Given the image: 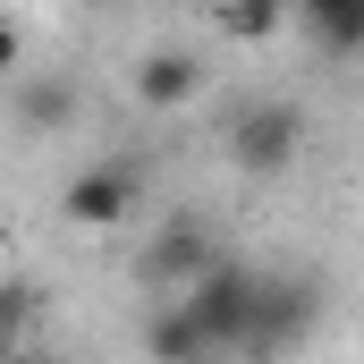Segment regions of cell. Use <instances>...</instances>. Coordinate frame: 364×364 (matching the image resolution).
<instances>
[{
  "instance_id": "cell-1",
  "label": "cell",
  "mask_w": 364,
  "mask_h": 364,
  "mask_svg": "<svg viewBox=\"0 0 364 364\" xmlns=\"http://www.w3.org/2000/svg\"><path fill=\"white\" fill-rule=\"evenodd\" d=\"M229 255H220V237H212V220H195V212H178V220H161L153 237H144V255H136V279L153 288V305H170V296H186L203 272H220Z\"/></svg>"
},
{
  "instance_id": "cell-2",
  "label": "cell",
  "mask_w": 364,
  "mask_h": 364,
  "mask_svg": "<svg viewBox=\"0 0 364 364\" xmlns=\"http://www.w3.org/2000/svg\"><path fill=\"white\" fill-rule=\"evenodd\" d=\"M296 153H305V110H296V102L263 93V102H246V110L229 119V161H237L246 178H288Z\"/></svg>"
},
{
  "instance_id": "cell-3",
  "label": "cell",
  "mask_w": 364,
  "mask_h": 364,
  "mask_svg": "<svg viewBox=\"0 0 364 364\" xmlns=\"http://www.w3.org/2000/svg\"><path fill=\"white\" fill-rule=\"evenodd\" d=\"M136 203H144V170H136V153L85 161L77 178L60 186V220H68V229H127Z\"/></svg>"
},
{
  "instance_id": "cell-4",
  "label": "cell",
  "mask_w": 364,
  "mask_h": 364,
  "mask_svg": "<svg viewBox=\"0 0 364 364\" xmlns=\"http://www.w3.org/2000/svg\"><path fill=\"white\" fill-rule=\"evenodd\" d=\"M255 288H263V272L220 263V272H203V279L178 296L186 314H195V331H203L212 356H237V348H246V331H255Z\"/></svg>"
},
{
  "instance_id": "cell-5",
  "label": "cell",
  "mask_w": 364,
  "mask_h": 364,
  "mask_svg": "<svg viewBox=\"0 0 364 364\" xmlns=\"http://www.w3.org/2000/svg\"><path fill=\"white\" fill-rule=\"evenodd\" d=\"M314 322H322V288H314L305 272H272L263 288H255V331H246V356H263V364L288 356Z\"/></svg>"
},
{
  "instance_id": "cell-6",
  "label": "cell",
  "mask_w": 364,
  "mask_h": 364,
  "mask_svg": "<svg viewBox=\"0 0 364 364\" xmlns=\"http://www.w3.org/2000/svg\"><path fill=\"white\" fill-rule=\"evenodd\" d=\"M203 93V60L195 51H153V60H136V102L144 110H186Z\"/></svg>"
},
{
  "instance_id": "cell-7",
  "label": "cell",
  "mask_w": 364,
  "mask_h": 364,
  "mask_svg": "<svg viewBox=\"0 0 364 364\" xmlns=\"http://www.w3.org/2000/svg\"><path fill=\"white\" fill-rule=\"evenodd\" d=\"M288 9L305 17V34H314L322 60H356L364 51V0H288Z\"/></svg>"
},
{
  "instance_id": "cell-8",
  "label": "cell",
  "mask_w": 364,
  "mask_h": 364,
  "mask_svg": "<svg viewBox=\"0 0 364 364\" xmlns=\"http://www.w3.org/2000/svg\"><path fill=\"white\" fill-rule=\"evenodd\" d=\"M203 356L212 348H203V331H195V314H186L178 296L144 314V364H203Z\"/></svg>"
},
{
  "instance_id": "cell-9",
  "label": "cell",
  "mask_w": 364,
  "mask_h": 364,
  "mask_svg": "<svg viewBox=\"0 0 364 364\" xmlns=\"http://www.w3.org/2000/svg\"><path fill=\"white\" fill-rule=\"evenodd\" d=\"M17 119L26 127H68L77 119V77H17Z\"/></svg>"
},
{
  "instance_id": "cell-10",
  "label": "cell",
  "mask_w": 364,
  "mask_h": 364,
  "mask_svg": "<svg viewBox=\"0 0 364 364\" xmlns=\"http://www.w3.org/2000/svg\"><path fill=\"white\" fill-rule=\"evenodd\" d=\"M279 9H288V0H220V26H229L237 43H263L279 26Z\"/></svg>"
},
{
  "instance_id": "cell-11",
  "label": "cell",
  "mask_w": 364,
  "mask_h": 364,
  "mask_svg": "<svg viewBox=\"0 0 364 364\" xmlns=\"http://www.w3.org/2000/svg\"><path fill=\"white\" fill-rule=\"evenodd\" d=\"M9 364H51V356H43V348H17V356H9Z\"/></svg>"
},
{
  "instance_id": "cell-12",
  "label": "cell",
  "mask_w": 364,
  "mask_h": 364,
  "mask_svg": "<svg viewBox=\"0 0 364 364\" xmlns=\"http://www.w3.org/2000/svg\"><path fill=\"white\" fill-rule=\"evenodd\" d=\"M203 364H229V356H203Z\"/></svg>"
}]
</instances>
